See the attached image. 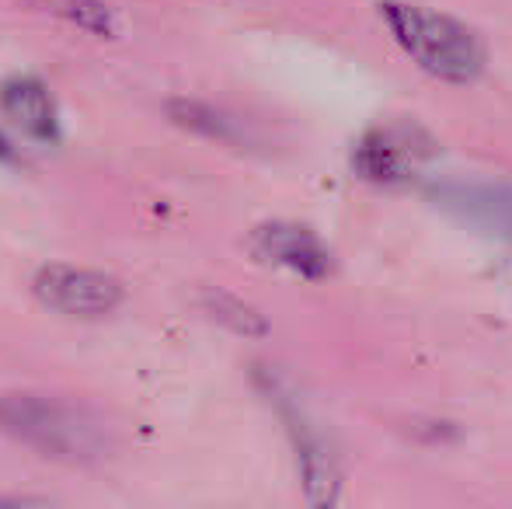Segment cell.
I'll use <instances>...</instances> for the list:
<instances>
[{"label": "cell", "mask_w": 512, "mask_h": 509, "mask_svg": "<svg viewBox=\"0 0 512 509\" xmlns=\"http://www.w3.org/2000/svg\"><path fill=\"white\" fill-rule=\"evenodd\" d=\"M0 433L63 464H95L108 450L105 426L88 408L39 394H0Z\"/></svg>", "instance_id": "6da1fadb"}, {"label": "cell", "mask_w": 512, "mask_h": 509, "mask_svg": "<svg viewBox=\"0 0 512 509\" xmlns=\"http://www.w3.org/2000/svg\"><path fill=\"white\" fill-rule=\"evenodd\" d=\"M380 11L405 53L432 77L450 84H467L481 77L488 60L485 46L464 21L432 11V7L405 4V0H387L380 4Z\"/></svg>", "instance_id": "7a4b0ae2"}, {"label": "cell", "mask_w": 512, "mask_h": 509, "mask_svg": "<svg viewBox=\"0 0 512 509\" xmlns=\"http://www.w3.org/2000/svg\"><path fill=\"white\" fill-rule=\"evenodd\" d=\"M32 293L42 307L63 314V318H81V321L108 318L126 300V286L112 272L88 269V265H70V262L42 265L32 279Z\"/></svg>", "instance_id": "3957f363"}, {"label": "cell", "mask_w": 512, "mask_h": 509, "mask_svg": "<svg viewBox=\"0 0 512 509\" xmlns=\"http://www.w3.org/2000/svg\"><path fill=\"white\" fill-rule=\"evenodd\" d=\"M429 154V136L415 126H380L359 143L356 171L373 182H405Z\"/></svg>", "instance_id": "277c9868"}, {"label": "cell", "mask_w": 512, "mask_h": 509, "mask_svg": "<svg viewBox=\"0 0 512 509\" xmlns=\"http://www.w3.org/2000/svg\"><path fill=\"white\" fill-rule=\"evenodd\" d=\"M251 252L262 262L290 269L304 279H324L331 272V255L324 241L304 224H262L251 234Z\"/></svg>", "instance_id": "5b68a950"}, {"label": "cell", "mask_w": 512, "mask_h": 509, "mask_svg": "<svg viewBox=\"0 0 512 509\" xmlns=\"http://www.w3.org/2000/svg\"><path fill=\"white\" fill-rule=\"evenodd\" d=\"M0 112L7 116V123L32 140L49 143L60 133V112H56L53 95L35 77H11L0 84Z\"/></svg>", "instance_id": "8992f818"}, {"label": "cell", "mask_w": 512, "mask_h": 509, "mask_svg": "<svg viewBox=\"0 0 512 509\" xmlns=\"http://www.w3.org/2000/svg\"><path fill=\"white\" fill-rule=\"evenodd\" d=\"M35 7L56 14V18L70 21V25L84 28L91 35H112L115 32V18L108 11L105 0H32Z\"/></svg>", "instance_id": "52a82bcc"}]
</instances>
